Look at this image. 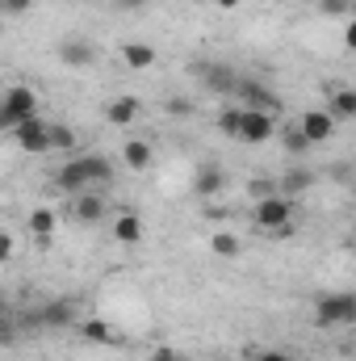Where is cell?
I'll list each match as a JSON object with an SVG mask.
<instances>
[{
	"instance_id": "31",
	"label": "cell",
	"mask_w": 356,
	"mask_h": 361,
	"mask_svg": "<svg viewBox=\"0 0 356 361\" xmlns=\"http://www.w3.org/2000/svg\"><path fill=\"white\" fill-rule=\"evenodd\" d=\"M151 0H117V8H126V13H139V8H147Z\"/></svg>"
},
{
	"instance_id": "5",
	"label": "cell",
	"mask_w": 356,
	"mask_h": 361,
	"mask_svg": "<svg viewBox=\"0 0 356 361\" xmlns=\"http://www.w3.org/2000/svg\"><path fill=\"white\" fill-rule=\"evenodd\" d=\"M235 97L243 101V109H268V114H281V97L268 89V85L252 80V76H239V89H235Z\"/></svg>"
},
{
	"instance_id": "35",
	"label": "cell",
	"mask_w": 356,
	"mask_h": 361,
	"mask_svg": "<svg viewBox=\"0 0 356 361\" xmlns=\"http://www.w3.org/2000/svg\"><path fill=\"white\" fill-rule=\"evenodd\" d=\"M214 4H218V8H239L243 0H214Z\"/></svg>"
},
{
	"instance_id": "13",
	"label": "cell",
	"mask_w": 356,
	"mask_h": 361,
	"mask_svg": "<svg viewBox=\"0 0 356 361\" xmlns=\"http://www.w3.org/2000/svg\"><path fill=\"white\" fill-rule=\"evenodd\" d=\"M222 185H227V177H222L218 164H201L197 177H193V193L197 197H214V193H222Z\"/></svg>"
},
{
	"instance_id": "36",
	"label": "cell",
	"mask_w": 356,
	"mask_h": 361,
	"mask_svg": "<svg viewBox=\"0 0 356 361\" xmlns=\"http://www.w3.org/2000/svg\"><path fill=\"white\" fill-rule=\"evenodd\" d=\"M189 4H210V0H189Z\"/></svg>"
},
{
	"instance_id": "3",
	"label": "cell",
	"mask_w": 356,
	"mask_h": 361,
	"mask_svg": "<svg viewBox=\"0 0 356 361\" xmlns=\"http://www.w3.org/2000/svg\"><path fill=\"white\" fill-rule=\"evenodd\" d=\"M289 219H293V202H289L285 193L256 202V227H260V231H285Z\"/></svg>"
},
{
	"instance_id": "12",
	"label": "cell",
	"mask_w": 356,
	"mask_h": 361,
	"mask_svg": "<svg viewBox=\"0 0 356 361\" xmlns=\"http://www.w3.org/2000/svg\"><path fill=\"white\" fill-rule=\"evenodd\" d=\"M113 240H117V244H130V248H134V244L143 240V219H139L134 210H122V214L113 219Z\"/></svg>"
},
{
	"instance_id": "33",
	"label": "cell",
	"mask_w": 356,
	"mask_h": 361,
	"mask_svg": "<svg viewBox=\"0 0 356 361\" xmlns=\"http://www.w3.org/2000/svg\"><path fill=\"white\" fill-rule=\"evenodd\" d=\"M256 361H289V357H285L281 349H265V353H260V357H256Z\"/></svg>"
},
{
	"instance_id": "15",
	"label": "cell",
	"mask_w": 356,
	"mask_h": 361,
	"mask_svg": "<svg viewBox=\"0 0 356 361\" xmlns=\"http://www.w3.org/2000/svg\"><path fill=\"white\" fill-rule=\"evenodd\" d=\"M80 332H84V341H92V345H117L122 341V332L113 324H105V319H84Z\"/></svg>"
},
{
	"instance_id": "9",
	"label": "cell",
	"mask_w": 356,
	"mask_h": 361,
	"mask_svg": "<svg viewBox=\"0 0 356 361\" xmlns=\"http://www.w3.org/2000/svg\"><path fill=\"white\" fill-rule=\"evenodd\" d=\"M72 319H76V302H68V298H55V302L38 307V315H34V324H42V328H68Z\"/></svg>"
},
{
	"instance_id": "21",
	"label": "cell",
	"mask_w": 356,
	"mask_h": 361,
	"mask_svg": "<svg viewBox=\"0 0 356 361\" xmlns=\"http://www.w3.org/2000/svg\"><path fill=\"white\" fill-rule=\"evenodd\" d=\"M30 231H34V240H38V244H46V240H51V231H55V210H51V206H38V210L30 214Z\"/></svg>"
},
{
	"instance_id": "2",
	"label": "cell",
	"mask_w": 356,
	"mask_h": 361,
	"mask_svg": "<svg viewBox=\"0 0 356 361\" xmlns=\"http://www.w3.org/2000/svg\"><path fill=\"white\" fill-rule=\"evenodd\" d=\"M30 118H38V97H34V89L8 85L4 97H0V126H4V130H17V126L30 122Z\"/></svg>"
},
{
	"instance_id": "6",
	"label": "cell",
	"mask_w": 356,
	"mask_h": 361,
	"mask_svg": "<svg viewBox=\"0 0 356 361\" xmlns=\"http://www.w3.org/2000/svg\"><path fill=\"white\" fill-rule=\"evenodd\" d=\"M298 126H302V135L310 139V147H319V143H327V139L336 135V114H331V109H306V114L298 118Z\"/></svg>"
},
{
	"instance_id": "17",
	"label": "cell",
	"mask_w": 356,
	"mask_h": 361,
	"mask_svg": "<svg viewBox=\"0 0 356 361\" xmlns=\"http://www.w3.org/2000/svg\"><path fill=\"white\" fill-rule=\"evenodd\" d=\"M122 160H126V169H134V173L151 169V143H147V139H130V143L122 147Z\"/></svg>"
},
{
	"instance_id": "18",
	"label": "cell",
	"mask_w": 356,
	"mask_h": 361,
	"mask_svg": "<svg viewBox=\"0 0 356 361\" xmlns=\"http://www.w3.org/2000/svg\"><path fill=\"white\" fill-rule=\"evenodd\" d=\"M72 214H76L80 223H101V214H105V197H101V193H80L76 206H72Z\"/></svg>"
},
{
	"instance_id": "26",
	"label": "cell",
	"mask_w": 356,
	"mask_h": 361,
	"mask_svg": "<svg viewBox=\"0 0 356 361\" xmlns=\"http://www.w3.org/2000/svg\"><path fill=\"white\" fill-rule=\"evenodd\" d=\"M51 139H55L59 152H72V147H76V130H72V126H51Z\"/></svg>"
},
{
	"instance_id": "4",
	"label": "cell",
	"mask_w": 356,
	"mask_h": 361,
	"mask_svg": "<svg viewBox=\"0 0 356 361\" xmlns=\"http://www.w3.org/2000/svg\"><path fill=\"white\" fill-rule=\"evenodd\" d=\"M17 143H21V152H34V156H42V152H55V139H51V126L42 122V118H30V122H21L17 130H8Z\"/></svg>"
},
{
	"instance_id": "1",
	"label": "cell",
	"mask_w": 356,
	"mask_h": 361,
	"mask_svg": "<svg viewBox=\"0 0 356 361\" xmlns=\"http://www.w3.org/2000/svg\"><path fill=\"white\" fill-rule=\"evenodd\" d=\"M314 319H319V328H352L356 324V294L352 290L319 294V302H314Z\"/></svg>"
},
{
	"instance_id": "7",
	"label": "cell",
	"mask_w": 356,
	"mask_h": 361,
	"mask_svg": "<svg viewBox=\"0 0 356 361\" xmlns=\"http://www.w3.org/2000/svg\"><path fill=\"white\" fill-rule=\"evenodd\" d=\"M276 135V114H268V109H248V118H243V135H239V143H268Z\"/></svg>"
},
{
	"instance_id": "14",
	"label": "cell",
	"mask_w": 356,
	"mask_h": 361,
	"mask_svg": "<svg viewBox=\"0 0 356 361\" xmlns=\"http://www.w3.org/2000/svg\"><path fill=\"white\" fill-rule=\"evenodd\" d=\"M122 63H126L130 72H147V68L155 63V47H151V42H126V47H122Z\"/></svg>"
},
{
	"instance_id": "20",
	"label": "cell",
	"mask_w": 356,
	"mask_h": 361,
	"mask_svg": "<svg viewBox=\"0 0 356 361\" xmlns=\"http://www.w3.org/2000/svg\"><path fill=\"white\" fill-rule=\"evenodd\" d=\"M327 109L336 114V122H352L356 118V89H331V105Z\"/></svg>"
},
{
	"instance_id": "30",
	"label": "cell",
	"mask_w": 356,
	"mask_h": 361,
	"mask_svg": "<svg viewBox=\"0 0 356 361\" xmlns=\"http://www.w3.org/2000/svg\"><path fill=\"white\" fill-rule=\"evenodd\" d=\"M344 47H348V51L356 55V17L348 21V25H344Z\"/></svg>"
},
{
	"instance_id": "32",
	"label": "cell",
	"mask_w": 356,
	"mask_h": 361,
	"mask_svg": "<svg viewBox=\"0 0 356 361\" xmlns=\"http://www.w3.org/2000/svg\"><path fill=\"white\" fill-rule=\"evenodd\" d=\"M151 361H177V353H172V349H168V345H160V349H155V353H151Z\"/></svg>"
},
{
	"instance_id": "23",
	"label": "cell",
	"mask_w": 356,
	"mask_h": 361,
	"mask_svg": "<svg viewBox=\"0 0 356 361\" xmlns=\"http://www.w3.org/2000/svg\"><path fill=\"white\" fill-rule=\"evenodd\" d=\"M210 248H214V257H239V235L235 231H218V235H210Z\"/></svg>"
},
{
	"instance_id": "19",
	"label": "cell",
	"mask_w": 356,
	"mask_h": 361,
	"mask_svg": "<svg viewBox=\"0 0 356 361\" xmlns=\"http://www.w3.org/2000/svg\"><path fill=\"white\" fill-rule=\"evenodd\" d=\"M92 55H96V51H92L89 42H80V38H72V42H63V47H59V59H63L68 68H89Z\"/></svg>"
},
{
	"instance_id": "29",
	"label": "cell",
	"mask_w": 356,
	"mask_h": 361,
	"mask_svg": "<svg viewBox=\"0 0 356 361\" xmlns=\"http://www.w3.org/2000/svg\"><path fill=\"white\" fill-rule=\"evenodd\" d=\"M30 4H34V0H0V8H4L8 17H21V13H25Z\"/></svg>"
},
{
	"instance_id": "24",
	"label": "cell",
	"mask_w": 356,
	"mask_h": 361,
	"mask_svg": "<svg viewBox=\"0 0 356 361\" xmlns=\"http://www.w3.org/2000/svg\"><path fill=\"white\" fill-rule=\"evenodd\" d=\"M89 173H92V185H109L113 180V164L105 156H89Z\"/></svg>"
},
{
	"instance_id": "11",
	"label": "cell",
	"mask_w": 356,
	"mask_h": 361,
	"mask_svg": "<svg viewBox=\"0 0 356 361\" xmlns=\"http://www.w3.org/2000/svg\"><path fill=\"white\" fill-rule=\"evenodd\" d=\"M139 114H143V101H139V97H117V101H109V109H105L109 126H134Z\"/></svg>"
},
{
	"instance_id": "22",
	"label": "cell",
	"mask_w": 356,
	"mask_h": 361,
	"mask_svg": "<svg viewBox=\"0 0 356 361\" xmlns=\"http://www.w3.org/2000/svg\"><path fill=\"white\" fill-rule=\"evenodd\" d=\"M310 173H306V169H289V173H285V177H281V193H285V197H293V193H306V189H310Z\"/></svg>"
},
{
	"instance_id": "25",
	"label": "cell",
	"mask_w": 356,
	"mask_h": 361,
	"mask_svg": "<svg viewBox=\"0 0 356 361\" xmlns=\"http://www.w3.org/2000/svg\"><path fill=\"white\" fill-rule=\"evenodd\" d=\"M248 189H252V197H256V202H265V197H276V193H281V180H272V177H256L252 185H248Z\"/></svg>"
},
{
	"instance_id": "10",
	"label": "cell",
	"mask_w": 356,
	"mask_h": 361,
	"mask_svg": "<svg viewBox=\"0 0 356 361\" xmlns=\"http://www.w3.org/2000/svg\"><path fill=\"white\" fill-rule=\"evenodd\" d=\"M197 72H201V80H205L210 92H235L239 89V76H235V68H227V63H201Z\"/></svg>"
},
{
	"instance_id": "8",
	"label": "cell",
	"mask_w": 356,
	"mask_h": 361,
	"mask_svg": "<svg viewBox=\"0 0 356 361\" xmlns=\"http://www.w3.org/2000/svg\"><path fill=\"white\" fill-rule=\"evenodd\" d=\"M55 185L63 189V193H84L92 185V173H89V156H76V160H68L59 173H55Z\"/></svg>"
},
{
	"instance_id": "27",
	"label": "cell",
	"mask_w": 356,
	"mask_h": 361,
	"mask_svg": "<svg viewBox=\"0 0 356 361\" xmlns=\"http://www.w3.org/2000/svg\"><path fill=\"white\" fill-rule=\"evenodd\" d=\"M306 147H310V139L302 135V126H289V130H285V152L298 156V152H306Z\"/></svg>"
},
{
	"instance_id": "34",
	"label": "cell",
	"mask_w": 356,
	"mask_h": 361,
	"mask_svg": "<svg viewBox=\"0 0 356 361\" xmlns=\"http://www.w3.org/2000/svg\"><path fill=\"white\" fill-rule=\"evenodd\" d=\"M0 257H4V261L13 257V235H0Z\"/></svg>"
},
{
	"instance_id": "28",
	"label": "cell",
	"mask_w": 356,
	"mask_h": 361,
	"mask_svg": "<svg viewBox=\"0 0 356 361\" xmlns=\"http://www.w3.org/2000/svg\"><path fill=\"white\" fill-rule=\"evenodd\" d=\"M164 109H168L172 118H189V114H193V101H189V97H168Z\"/></svg>"
},
{
	"instance_id": "16",
	"label": "cell",
	"mask_w": 356,
	"mask_h": 361,
	"mask_svg": "<svg viewBox=\"0 0 356 361\" xmlns=\"http://www.w3.org/2000/svg\"><path fill=\"white\" fill-rule=\"evenodd\" d=\"M243 118H248L243 105H222V109H218V130H222L227 139H239V135H243Z\"/></svg>"
}]
</instances>
